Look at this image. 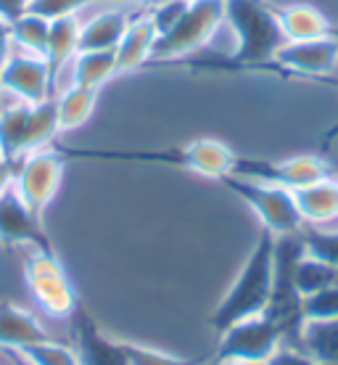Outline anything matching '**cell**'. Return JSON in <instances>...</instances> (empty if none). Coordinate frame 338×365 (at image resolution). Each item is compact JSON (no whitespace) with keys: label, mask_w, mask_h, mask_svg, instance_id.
I'll return each mask as SVG.
<instances>
[{"label":"cell","mask_w":338,"mask_h":365,"mask_svg":"<svg viewBox=\"0 0 338 365\" xmlns=\"http://www.w3.org/2000/svg\"><path fill=\"white\" fill-rule=\"evenodd\" d=\"M275 286V236L262 230L256 238L254 249L248 252L243 267L238 270L236 281L220 299V304L211 312V329L225 331L238 320L265 315L273 302Z\"/></svg>","instance_id":"cell-1"},{"label":"cell","mask_w":338,"mask_h":365,"mask_svg":"<svg viewBox=\"0 0 338 365\" xmlns=\"http://www.w3.org/2000/svg\"><path fill=\"white\" fill-rule=\"evenodd\" d=\"M225 27L233 35V53L214 66L262 69L273 64L285 43L273 6L265 0H225Z\"/></svg>","instance_id":"cell-2"},{"label":"cell","mask_w":338,"mask_h":365,"mask_svg":"<svg viewBox=\"0 0 338 365\" xmlns=\"http://www.w3.org/2000/svg\"><path fill=\"white\" fill-rule=\"evenodd\" d=\"M64 159H109V162H148V165H169L180 167L188 173H196L211 180H225L236 173L238 156L228 143L217 138H196L180 148H167V151H72V148H58Z\"/></svg>","instance_id":"cell-3"},{"label":"cell","mask_w":338,"mask_h":365,"mask_svg":"<svg viewBox=\"0 0 338 365\" xmlns=\"http://www.w3.org/2000/svg\"><path fill=\"white\" fill-rule=\"evenodd\" d=\"M225 27V0H191L172 29L159 35L151 64H177L206 48Z\"/></svg>","instance_id":"cell-4"},{"label":"cell","mask_w":338,"mask_h":365,"mask_svg":"<svg viewBox=\"0 0 338 365\" xmlns=\"http://www.w3.org/2000/svg\"><path fill=\"white\" fill-rule=\"evenodd\" d=\"M220 182L236 193L243 204H248V210L259 217L262 230H267V233L293 236V233L304 230V220L299 215V207H296V196L283 185L251 180V178H238V175H230V178H225Z\"/></svg>","instance_id":"cell-5"},{"label":"cell","mask_w":338,"mask_h":365,"mask_svg":"<svg viewBox=\"0 0 338 365\" xmlns=\"http://www.w3.org/2000/svg\"><path fill=\"white\" fill-rule=\"evenodd\" d=\"M24 283L48 318H72L77 312V292L53 249H29L24 257Z\"/></svg>","instance_id":"cell-6"},{"label":"cell","mask_w":338,"mask_h":365,"mask_svg":"<svg viewBox=\"0 0 338 365\" xmlns=\"http://www.w3.org/2000/svg\"><path fill=\"white\" fill-rule=\"evenodd\" d=\"M280 344H285V331L280 329V323H275L267 312L254 315L220 331L214 363H228V360L267 363Z\"/></svg>","instance_id":"cell-7"},{"label":"cell","mask_w":338,"mask_h":365,"mask_svg":"<svg viewBox=\"0 0 338 365\" xmlns=\"http://www.w3.org/2000/svg\"><path fill=\"white\" fill-rule=\"evenodd\" d=\"M64 167L66 159L58 148H37L14 162V188L37 215H43L61 188Z\"/></svg>","instance_id":"cell-8"},{"label":"cell","mask_w":338,"mask_h":365,"mask_svg":"<svg viewBox=\"0 0 338 365\" xmlns=\"http://www.w3.org/2000/svg\"><path fill=\"white\" fill-rule=\"evenodd\" d=\"M238 178H251V180H265L283 185L288 191H302L307 185H315L320 180L333 178V167L320 154H293L278 162H259V159H238L236 173Z\"/></svg>","instance_id":"cell-9"},{"label":"cell","mask_w":338,"mask_h":365,"mask_svg":"<svg viewBox=\"0 0 338 365\" xmlns=\"http://www.w3.org/2000/svg\"><path fill=\"white\" fill-rule=\"evenodd\" d=\"M0 91L19 103H43L56 96L53 72L43 56L14 48L0 74Z\"/></svg>","instance_id":"cell-10"},{"label":"cell","mask_w":338,"mask_h":365,"mask_svg":"<svg viewBox=\"0 0 338 365\" xmlns=\"http://www.w3.org/2000/svg\"><path fill=\"white\" fill-rule=\"evenodd\" d=\"M0 244L27 249H53L43 228V215H37L11 185L0 193Z\"/></svg>","instance_id":"cell-11"},{"label":"cell","mask_w":338,"mask_h":365,"mask_svg":"<svg viewBox=\"0 0 338 365\" xmlns=\"http://www.w3.org/2000/svg\"><path fill=\"white\" fill-rule=\"evenodd\" d=\"M270 66L296 77H325L338 66V40L328 35L302 43H283Z\"/></svg>","instance_id":"cell-12"},{"label":"cell","mask_w":338,"mask_h":365,"mask_svg":"<svg viewBox=\"0 0 338 365\" xmlns=\"http://www.w3.org/2000/svg\"><path fill=\"white\" fill-rule=\"evenodd\" d=\"M140 9L146 6H117V9H101L90 19H85L80 32V51H117L119 40L125 37L130 21Z\"/></svg>","instance_id":"cell-13"},{"label":"cell","mask_w":338,"mask_h":365,"mask_svg":"<svg viewBox=\"0 0 338 365\" xmlns=\"http://www.w3.org/2000/svg\"><path fill=\"white\" fill-rule=\"evenodd\" d=\"M146 9H140L132 16L127 32H125V37L119 40L117 51H114V56H117V74H132L154 61V48L156 40H159V32H156Z\"/></svg>","instance_id":"cell-14"},{"label":"cell","mask_w":338,"mask_h":365,"mask_svg":"<svg viewBox=\"0 0 338 365\" xmlns=\"http://www.w3.org/2000/svg\"><path fill=\"white\" fill-rule=\"evenodd\" d=\"M74 352L83 365H127L125 341L103 336L85 312H74Z\"/></svg>","instance_id":"cell-15"},{"label":"cell","mask_w":338,"mask_h":365,"mask_svg":"<svg viewBox=\"0 0 338 365\" xmlns=\"http://www.w3.org/2000/svg\"><path fill=\"white\" fill-rule=\"evenodd\" d=\"M278 27L285 43H302V40H317L328 37L333 24L317 6L310 3H288V6H273Z\"/></svg>","instance_id":"cell-16"},{"label":"cell","mask_w":338,"mask_h":365,"mask_svg":"<svg viewBox=\"0 0 338 365\" xmlns=\"http://www.w3.org/2000/svg\"><path fill=\"white\" fill-rule=\"evenodd\" d=\"M46 339H53V336L37 320L35 312L19 307L14 302H0V347L21 352V349L40 344Z\"/></svg>","instance_id":"cell-17"},{"label":"cell","mask_w":338,"mask_h":365,"mask_svg":"<svg viewBox=\"0 0 338 365\" xmlns=\"http://www.w3.org/2000/svg\"><path fill=\"white\" fill-rule=\"evenodd\" d=\"M304 228H328L338 222V180L336 175L302 191H293Z\"/></svg>","instance_id":"cell-18"},{"label":"cell","mask_w":338,"mask_h":365,"mask_svg":"<svg viewBox=\"0 0 338 365\" xmlns=\"http://www.w3.org/2000/svg\"><path fill=\"white\" fill-rule=\"evenodd\" d=\"M80 32H83V16L80 14L51 19V32H48V46L43 58L53 72L56 91H58V77L64 72V66L72 64V58L80 51Z\"/></svg>","instance_id":"cell-19"},{"label":"cell","mask_w":338,"mask_h":365,"mask_svg":"<svg viewBox=\"0 0 338 365\" xmlns=\"http://www.w3.org/2000/svg\"><path fill=\"white\" fill-rule=\"evenodd\" d=\"M98 93L95 88H85V85H66L64 91L53 96L56 106V125H58V135L61 133H74L80 130L93 117L95 103H98Z\"/></svg>","instance_id":"cell-20"},{"label":"cell","mask_w":338,"mask_h":365,"mask_svg":"<svg viewBox=\"0 0 338 365\" xmlns=\"http://www.w3.org/2000/svg\"><path fill=\"white\" fill-rule=\"evenodd\" d=\"M72 83L101 91L103 85L117 77V56L114 51H80L72 58Z\"/></svg>","instance_id":"cell-21"},{"label":"cell","mask_w":338,"mask_h":365,"mask_svg":"<svg viewBox=\"0 0 338 365\" xmlns=\"http://www.w3.org/2000/svg\"><path fill=\"white\" fill-rule=\"evenodd\" d=\"M296 344L322 365H338V320L302 323Z\"/></svg>","instance_id":"cell-22"},{"label":"cell","mask_w":338,"mask_h":365,"mask_svg":"<svg viewBox=\"0 0 338 365\" xmlns=\"http://www.w3.org/2000/svg\"><path fill=\"white\" fill-rule=\"evenodd\" d=\"M333 283H338V267L328 265V262H322V259L307 255V252L299 257V262L293 267V289L302 299L310 294L328 289Z\"/></svg>","instance_id":"cell-23"},{"label":"cell","mask_w":338,"mask_h":365,"mask_svg":"<svg viewBox=\"0 0 338 365\" xmlns=\"http://www.w3.org/2000/svg\"><path fill=\"white\" fill-rule=\"evenodd\" d=\"M9 29H11V43H14L16 51L35 53V56H46L48 32H51V19L37 16V14L27 11V14H21L16 21H11Z\"/></svg>","instance_id":"cell-24"},{"label":"cell","mask_w":338,"mask_h":365,"mask_svg":"<svg viewBox=\"0 0 338 365\" xmlns=\"http://www.w3.org/2000/svg\"><path fill=\"white\" fill-rule=\"evenodd\" d=\"M101 6V9H117V6H146L140 0H29V11L46 19H61L83 14L85 9Z\"/></svg>","instance_id":"cell-25"},{"label":"cell","mask_w":338,"mask_h":365,"mask_svg":"<svg viewBox=\"0 0 338 365\" xmlns=\"http://www.w3.org/2000/svg\"><path fill=\"white\" fill-rule=\"evenodd\" d=\"M21 357L32 365H83L72 344H64V341H58L56 336L21 349Z\"/></svg>","instance_id":"cell-26"},{"label":"cell","mask_w":338,"mask_h":365,"mask_svg":"<svg viewBox=\"0 0 338 365\" xmlns=\"http://www.w3.org/2000/svg\"><path fill=\"white\" fill-rule=\"evenodd\" d=\"M328 320H338V283L302 299V323H328Z\"/></svg>","instance_id":"cell-27"},{"label":"cell","mask_w":338,"mask_h":365,"mask_svg":"<svg viewBox=\"0 0 338 365\" xmlns=\"http://www.w3.org/2000/svg\"><path fill=\"white\" fill-rule=\"evenodd\" d=\"M304 252L317 257L322 262L338 267V230H320V228H304L302 230Z\"/></svg>","instance_id":"cell-28"},{"label":"cell","mask_w":338,"mask_h":365,"mask_svg":"<svg viewBox=\"0 0 338 365\" xmlns=\"http://www.w3.org/2000/svg\"><path fill=\"white\" fill-rule=\"evenodd\" d=\"M191 0H156L148 6V16L154 21V27L159 35H164L167 29H172L177 24V19L183 16Z\"/></svg>","instance_id":"cell-29"},{"label":"cell","mask_w":338,"mask_h":365,"mask_svg":"<svg viewBox=\"0 0 338 365\" xmlns=\"http://www.w3.org/2000/svg\"><path fill=\"white\" fill-rule=\"evenodd\" d=\"M125 355H127V365H193L191 360L174 357L154 347L132 344V341H125Z\"/></svg>","instance_id":"cell-30"},{"label":"cell","mask_w":338,"mask_h":365,"mask_svg":"<svg viewBox=\"0 0 338 365\" xmlns=\"http://www.w3.org/2000/svg\"><path fill=\"white\" fill-rule=\"evenodd\" d=\"M267 365H322L315 360L310 352H304L299 344H280L275 349V355L267 360Z\"/></svg>","instance_id":"cell-31"},{"label":"cell","mask_w":338,"mask_h":365,"mask_svg":"<svg viewBox=\"0 0 338 365\" xmlns=\"http://www.w3.org/2000/svg\"><path fill=\"white\" fill-rule=\"evenodd\" d=\"M29 11V0H0V19L3 21H16L21 14Z\"/></svg>","instance_id":"cell-32"},{"label":"cell","mask_w":338,"mask_h":365,"mask_svg":"<svg viewBox=\"0 0 338 365\" xmlns=\"http://www.w3.org/2000/svg\"><path fill=\"white\" fill-rule=\"evenodd\" d=\"M11 51H14V43H11L9 21L0 19V74H3V66H6V61H9ZM0 109H3V91H0Z\"/></svg>","instance_id":"cell-33"},{"label":"cell","mask_w":338,"mask_h":365,"mask_svg":"<svg viewBox=\"0 0 338 365\" xmlns=\"http://www.w3.org/2000/svg\"><path fill=\"white\" fill-rule=\"evenodd\" d=\"M14 185V162H0V193Z\"/></svg>","instance_id":"cell-34"},{"label":"cell","mask_w":338,"mask_h":365,"mask_svg":"<svg viewBox=\"0 0 338 365\" xmlns=\"http://www.w3.org/2000/svg\"><path fill=\"white\" fill-rule=\"evenodd\" d=\"M211 365H267V363H251V360H228V363H211Z\"/></svg>","instance_id":"cell-35"},{"label":"cell","mask_w":338,"mask_h":365,"mask_svg":"<svg viewBox=\"0 0 338 365\" xmlns=\"http://www.w3.org/2000/svg\"><path fill=\"white\" fill-rule=\"evenodd\" d=\"M14 365H32V363H27V360L21 357V352H16V360H14Z\"/></svg>","instance_id":"cell-36"},{"label":"cell","mask_w":338,"mask_h":365,"mask_svg":"<svg viewBox=\"0 0 338 365\" xmlns=\"http://www.w3.org/2000/svg\"><path fill=\"white\" fill-rule=\"evenodd\" d=\"M330 35H333V37H336V40H338V27H333V29H330Z\"/></svg>","instance_id":"cell-37"},{"label":"cell","mask_w":338,"mask_h":365,"mask_svg":"<svg viewBox=\"0 0 338 365\" xmlns=\"http://www.w3.org/2000/svg\"><path fill=\"white\" fill-rule=\"evenodd\" d=\"M0 162H9V159H6V154H3V148H0Z\"/></svg>","instance_id":"cell-38"},{"label":"cell","mask_w":338,"mask_h":365,"mask_svg":"<svg viewBox=\"0 0 338 365\" xmlns=\"http://www.w3.org/2000/svg\"><path fill=\"white\" fill-rule=\"evenodd\" d=\"M140 3H146V6H151V3H156V0H140Z\"/></svg>","instance_id":"cell-39"},{"label":"cell","mask_w":338,"mask_h":365,"mask_svg":"<svg viewBox=\"0 0 338 365\" xmlns=\"http://www.w3.org/2000/svg\"><path fill=\"white\" fill-rule=\"evenodd\" d=\"M336 180H338V175H336Z\"/></svg>","instance_id":"cell-40"}]
</instances>
